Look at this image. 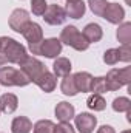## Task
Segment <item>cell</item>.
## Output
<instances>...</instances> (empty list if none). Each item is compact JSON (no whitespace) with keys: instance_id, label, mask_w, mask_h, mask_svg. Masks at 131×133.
Instances as JSON below:
<instances>
[{"instance_id":"10","label":"cell","mask_w":131,"mask_h":133,"mask_svg":"<svg viewBox=\"0 0 131 133\" xmlns=\"http://www.w3.org/2000/svg\"><path fill=\"white\" fill-rule=\"evenodd\" d=\"M74 79V85L77 88V93L82 91V93H88L91 91V84H93V76L86 71H79L72 76Z\"/></svg>"},{"instance_id":"14","label":"cell","mask_w":131,"mask_h":133,"mask_svg":"<svg viewBox=\"0 0 131 133\" xmlns=\"http://www.w3.org/2000/svg\"><path fill=\"white\" fill-rule=\"evenodd\" d=\"M17 105H19V99H17L16 95L6 93V95L0 96V111H3L6 115H11L17 110Z\"/></svg>"},{"instance_id":"18","label":"cell","mask_w":131,"mask_h":133,"mask_svg":"<svg viewBox=\"0 0 131 133\" xmlns=\"http://www.w3.org/2000/svg\"><path fill=\"white\" fill-rule=\"evenodd\" d=\"M54 76H57V77H65L68 76L69 73H71V62H69V59H66V57H57L56 61H54Z\"/></svg>"},{"instance_id":"8","label":"cell","mask_w":131,"mask_h":133,"mask_svg":"<svg viewBox=\"0 0 131 133\" xmlns=\"http://www.w3.org/2000/svg\"><path fill=\"white\" fill-rule=\"evenodd\" d=\"M74 121H76V129L80 133H93L97 125V118L93 116L91 113H80L74 116Z\"/></svg>"},{"instance_id":"12","label":"cell","mask_w":131,"mask_h":133,"mask_svg":"<svg viewBox=\"0 0 131 133\" xmlns=\"http://www.w3.org/2000/svg\"><path fill=\"white\" fill-rule=\"evenodd\" d=\"M54 113H56V116H57V119H59L60 122H69V121L74 118V107H72L69 102L62 101V102H59V104L56 105Z\"/></svg>"},{"instance_id":"13","label":"cell","mask_w":131,"mask_h":133,"mask_svg":"<svg viewBox=\"0 0 131 133\" xmlns=\"http://www.w3.org/2000/svg\"><path fill=\"white\" fill-rule=\"evenodd\" d=\"M86 11V5L83 3V0H74V2H66L65 12L68 17L71 19H80Z\"/></svg>"},{"instance_id":"16","label":"cell","mask_w":131,"mask_h":133,"mask_svg":"<svg viewBox=\"0 0 131 133\" xmlns=\"http://www.w3.org/2000/svg\"><path fill=\"white\" fill-rule=\"evenodd\" d=\"M33 130V122L26 116H17L14 118L11 124V132L12 133H30Z\"/></svg>"},{"instance_id":"23","label":"cell","mask_w":131,"mask_h":133,"mask_svg":"<svg viewBox=\"0 0 131 133\" xmlns=\"http://www.w3.org/2000/svg\"><path fill=\"white\" fill-rule=\"evenodd\" d=\"M91 91H93L94 95H102V93H106V91H108L106 79H105V77H93Z\"/></svg>"},{"instance_id":"20","label":"cell","mask_w":131,"mask_h":133,"mask_svg":"<svg viewBox=\"0 0 131 133\" xmlns=\"http://www.w3.org/2000/svg\"><path fill=\"white\" fill-rule=\"evenodd\" d=\"M116 36H117V40L122 45H130V42H131V23L130 22H125V23L119 25Z\"/></svg>"},{"instance_id":"17","label":"cell","mask_w":131,"mask_h":133,"mask_svg":"<svg viewBox=\"0 0 131 133\" xmlns=\"http://www.w3.org/2000/svg\"><path fill=\"white\" fill-rule=\"evenodd\" d=\"M56 84H57L56 82V76L53 73H49V71H46L45 74H42L37 79V82H35V85H39L40 90H43L45 93H51L56 88Z\"/></svg>"},{"instance_id":"4","label":"cell","mask_w":131,"mask_h":133,"mask_svg":"<svg viewBox=\"0 0 131 133\" xmlns=\"http://www.w3.org/2000/svg\"><path fill=\"white\" fill-rule=\"evenodd\" d=\"M20 70L30 77V81L31 82H37V79L42 76V74H45L46 71H48V68L43 65L39 59H35V57H31V56H28L22 64H20Z\"/></svg>"},{"instance_id":"28","label":"cell","mask_w":131,"mask_h":133,"mask_svg":"<svg viewBox=\"0 0 131 133\" xmlns=\"http://www.w3.org/2000/svg\"><path fill=\"white\" fill-rule=\"evenodd\" d=\"M46 8H48L46 0H31V9H33V14L35 16H43Z\"/></svg>"},{"instance_id":"29","label":"cell","mask_w":131,"mask_h":133,"mask_svg":"<svg viewBox=\"0 0 131 133\" xmlns=\"http://www.w3.org/2000/svg\"><path fill=\"white\" fill-rule=\"evenodd\" d=\"M30 82H31L30 77H28L22 70H17V71H16V77H14V85H16V87H26Z\"/></svg>"},{"instance_id":"27","label":"cell","mask_w":131,"mask_h":133,"mask_svg":"<svg viewBox=\"0 0 131 133\" xmlns=\"http://www.w3.org/2000/svg\"><path fill=\"white\" fill-rule=\"evenodd\" d=\"M103 62H105L106 65H116V64L119 62V51H117V48H110V50H106L105 54H103Z\"/></svg>"},{"instance_id":"6","label":"cell","mask_w":131,"mask_h":133,"mask_svg":"<svg viewBox=\"0 0 131 133\" xmlns=\"http://www.w3.org/2000/svg\"><path fill=\"white\" fill-rule=\"evenodd\" d=\"M62 53V42L56 37L45 39L39 43V54L45 56L48 59H54Z\"/></svg>"},{"instance_id":"33","label":"cell","mask_w":131,"mask_h":133,"mask_svg":"<svg viewBox=\"0 0 131 133\" xmlns=\"http://www.w3.org/2000/svg\"><path fill=\"white\" fill-rule=\"evenodd\" d=\"M3 64H6V61H5V57L0 54V66H3Z\"/></svg>"},{"instance_id":"30","label":"cell","mask_w":131,"mask_h":133,"mask_svg":"<svg viewBox=\"0 0 131 133\" xmlns=\"http://www.w3.org/2000/svg\"><path fill=\"white\" fill-rule=\"evenodd\" d=\"M117 51H119V61H122V62H130L131 61L130 45H122V46L117 48Z\"/></svg>"},{"instance_id":"19","label":"cell","mask_w":131,"mask_h":133,"mask_svg":"<svg viewBox=\"0 0 131 133\" xmlns=\"http://www.w3.org/2000/svg\"><path fill=\"white\" fill-rule=\"evenodd\" d=\"M16 71L17 70L12 68V66H0V84L5 85V87H12Z\"/></svg>"},{"instance_id":"32","label":"cell","mask_w":131,"mask_h":133,"mask_svg":"<svg viewBox=\"0 0 131 133\" xmlns=\"http://www.w3.org/2000/svg\"><path fill=\"white\" fill-rule=\"evenodd\" d=\"M97 133H116V132H114V129L111 125H102L97 130Z\"/></svg>"},{"instance_id":"24","label":"cell","mask_w":131,"mask_h":133,"mask_svg":"<svg viewBox=\"0 0 131 133\" xmlns=\"http://www.w3.org/2000/svg\"><path fill=\"white\" fill-rule=\"evenodd\" d=\"M34 133H53L54 130V122L49 119H42L34 124Z\"/></svg>"},{"instance_id":"35","label":"cell","mask_w":131,"mask_h":133,"mask_svg":"<svg viewBox=\"0 0 131 133\" xmlns=\"http://www.w3.org/2000/svg\"><path fill=\"white\" fill-rule=\"evenodd\" d=\"M66 2H74V0H66Z\"/></svg>"},{"instance_id":"5","label":"cell","mask_w":131,"mask_h":133,"mask_svg":"<svg viewBox=\"0 0 131 133\" xmlns=\"http://www.w3.org/2000/svg\"><path fill=\"white\" fill-rule=\"evenodd\" d=\"M30 22H31L30 12L25 11V9H22V8L14 9L12 14L9 16V20H8L9 28H11L12 31H16V33H23V30L26 28V25H28Z\"/></svg>"},{"instance_id":"15","label":"cell","mask_w":131,"mask_h":133,"mask_svg":"<svg viewBox=\"0 0 131 133\" xmlns=\"http://www.w3.org/2000/svg\"><path fill=\"white\" fill-rule=\"evenodd\" d=\"M82 34H83V37L88 40V43H96V42H99V40L102 39L103 31H102L100 25H97V23H88V25L83 28Z\"/></svg>"},{"instance_id":"25","label":"cell","mask_w":131,"mask_h":133,"mask_svg":"<svg viewBox=\"0 0 131 133\" xmlns=\"http://www.w3.org/2000/svg\"><path fill=\"white\" fill-rule=\"evenodd\" d=\"M88 5L91 8V11L99 16V17H103V12L108 6V2L106 0H88Z\"/></svg>"},{"instance_id":"22","label":"cell","mask_w":131,"mask_h":133,"mask_svg":"<svg viewBox=\"0 0 131 133\" xmlns=\"http://www.w3.org/2000/svg\"><path fill=\"white\" fill-rule=\"evenodd\" d=\"M86 105H88V108H91L94 111H102L106 107V101L103 99L100 95H91L88 98V101H86Z\"/></svg>"},{"instance_id":"11","label":"cell","mask_w":131,"mask_h":133,"mask_svg":"<svg viewBox=\"0 0 131 133\" xmlns=\"http://www.w3.org/2000/svg\"><path fill=\"white\" fill-rule=\"evenodd\" d=\"M22 34H23V37L30 42V45H31V43H39V42L43 40L42 26H40L39 23H35V22H30V23L26 25V28L23 30Z\"/></svg>"},{"instance_id":"9","label":"cell","mask_w":131,"mask_h":133,"mask_svg":"<svg viewBox=\"0 0 131 133\" xmlns=\"http://www.w3.org/2000/svg\"><path fill=\"white\" fill-rule=\"evenodd\" d=\"M123 17H125V11L119 3H108L106 9L103 12V19H106L110 23L119 25V23H122Z\"/></svg>"},{"instance_id":"1","label":"cell","mask_w":131,"mask_h":133,"mask_svg":"<svg viewBox=\"0 0 131 133\" xmlns=\"http://www.w3.org/2000/svg\"><path fill=\"white\" fill-rule=\"evenodd\" d=\"M0 53L6 62L19 64V65L28 57L26 48L11 37H0Z\"/></svg>"},{"instance_id":"2","label":"cell","mask_w":131,"mask_h":133,"mask_svg":"<svg viewBox=\"0 0 131 133\" xmlns=\"http://www.w3.org/2000/svg\"><path fill=\"white\" fill-rule=\"evenodd\" d=\"M59 40H60L62 43L68 45V46H72V48L77 50V51H85V50H88V46H90V43H88V40L83 37V34L80 33L76 26H72V25H68V26H65V28L62 30Z\"/></svg>"},{"instance_id":"21","label":"cell","mask_w":131,"mask_h":133,"mask_svg":"<svg viewBox=\"0 0 131 133\" xmlns=\"http://www.w3.org/2000/svg\"><path fill=\"white\" fill-rule=\"evenodd\" d=\"M60 90H62V93L65 96H76L77 95V88L74 85V79H72L71 74H68V76L63 77L62 85H60Z\"/></svg>"},{"instance_id":"26","label":"cell","mask_w":131,"mask_h":133,"mask_svg":"<svg viewBox=\"0 0 131 133\" xmlns=\"http://www.w3.org/2000/svg\"><path fill=\"white\" fill-rule=\"evenodd\" d=\"M131 108V101L128 98H116V99L113 101V110L114 111H119V113H122V111H128Z\"/></svg>"},{"instance_id":"34","label":"cell","mask_w":131,"mask_h":133,"mask_svg":"<svg viewBox=\"0 0 131 133\" xmlns=\"http://www.w3.org/2000/svg\"><path fill=\"white\" fill-rule=\"evenodd\" d=\"M122 133H131L130 130H125V132H122Z\"/></svg>"},{"instance_id":"7","label":"cell","mask_w":131,"mask_h":133,"mask_svg":"<svg viewBox=\"0 0 131 133\" xmlns=\"http://www.w3.org/2000/svg\"><path fill=\"white\" fill-rule=\"evenodd\" d=\"M43 20L48 23V25H62L66 20V12L65 9L59 5H48L46 11L43 12Z\"/></svg>"},{"instance_id":"31","label":"cell","mask_w":131,"mask_h":133,"mask_svg":"<svg viewBox=\"0 0 131 133\" xmlns=\"http://www.w3.org/2000/svg\"><path fill=\"white\" fill-rule=\"evenodd\" d=\"M53 133H76V132H74V129H72V125L69 122H60L57 125L54 124Z\"/></svg>"},{"instance_id":"3","label":"cell","mask_w":131,"mask_h":133,"mask_svg":"<svg viewBox=\"0 0 131 133\" xmlns=\"http://www.w3.org/2000/svg\"><path fill=\"white\" fill-rule=\"evenodd\" d=\"M106 79V85H108V91H116L123 85H128L131 81V66L125 68H113L108 71V74L105 76Z\"/></svg>"}]
</instances>
